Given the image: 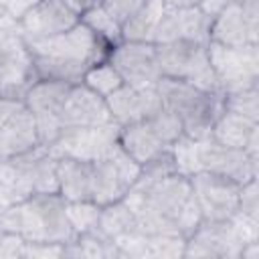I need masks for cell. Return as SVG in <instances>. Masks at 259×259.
<instances>
[{
    "label": "cell",
    "instance_id": "obj_39",
    "mask_svg": "<svg viewBox=\"0 0 259 259\" xmlns=\"http://www.w3.org/2000/svg\"><path fill=\"white\" fill-rule=\"evenodd\" d=\"M36 0H0V18L4 14H10L12 18L20 20V16L34 4Z\"/></svg>",
    "mask_w": 259,
    "mask_h": 259
},
{
    "label": "cell",
    "instance_id": "obj_11",
    "mask_svg": "<svg viewBox=\"0 0 259 259\" xmlns=\"http://www.w3.org/2000/svg\"><path fill=\"white\" fill-rule=\"evenodd\" d=\"M107 61L119 73L125 85L148 89L156 87L162 79L158 67V55L154 42L142 40H119L109 49Z\"/></svg>",
    "mask_w": 259,
    "mask_h": 259
},
{
    "label": "cell",
    "instance_id": "obj_42",
    "mask_svg": "<svg viewBox=\"0 0 259 259\" xmlns=\"http://www.w3.org/2000/svg\"><path fill=\"white\" fill-rule=\"evenodd\" d=\"M231 2L239 4L251 20H257L259 22V0H231Z\"/></svg>",
    "mask_w": 259,
    "mask_h": 259
},
{
    "label": "cell",
    "instance_id": "obj_20",
    "mask_svg": "<svg viewBox=\"0 0 259 259\" xmlns=\"http://www.w3.org/2000/svg\"><path fill=\"white\" fill-rule=\"evenodd\" d=\"M121 257L138 259H176L184 257L186 239L180 235H150V233H132L115 241Z\"/></svg>",
    "mask_w": 259,
    "mask_h": 259
},
{
    "label": "cell",
    "instance_id": "obj_18",
    "mask_svg": "<svg viewBox=\"0 0 259 259\" xmlns=\"http://www.w3.org/2000/svg\"><path fill=\"white\" fill-rule=\"evenodd\" d=\"M105 103L109 107V113L117 125H127L134 121H142L156 113L162 107V99L156 91V87L138 89L132 85H121L113 93L105 97Z\"/></svg>",
    "mask_w": 259,
    "mask_h": 259
},
{
    "label": "cell",
    "instance_id": "obj_16",
    "mask_svg": "<svg viewBox=\"0 0 259 259\" xmlns=\"http://www.w3.org/2000/svg\"><path fill=\"white\" fill-rule=\"evenodd\" d=\"M111 121H113V117L109 113L105 97L97 95L93 89H89L83 83L71 85L65 105H63V113H61L63 130L93 127V125H105Z\"/></svg>",
    "mask_w": 259,
    "mask_h": 259
},
{
    "label": "cell",
    "instance_id": "obj_28",
    "mask_svg": "<svg viewBox=\"0 0 259 259\" xmlns=\"http://www.w3.org/2000/svg\"><path fill=\"white\" fill-rule=\"evenodd\" d=\"M97 231H99L103 237L111 239L113 243L138 231L136 217H134L132 208L125 204L123 198L101 206L99 221H97Z\"/></svg>",
    "mask_w": 259,
    "mask_h": 259
},
{
    "label": "cell",
    "instance_id": "obj_13",
    "mask_svg": "<svg viewBox=\"0 0 259 259\" xmlns=\"http://www.w3.org/2000/svg\"><path fill=\"white\" fill-rule=\"evenodd\" d=\"M196 156H198V172L225 176L229 180H235L237 184H245L257 178L259 156H251L239 148L223 146L214 142L210 136L196 140Z\"/></svg>",
    "mask_w": 259,
    "mask_h": 259
},
{
    "label": "cell",
    "instance_id": "obj_31",
    "mask_svg": "<svg viewBox=\"0 0 259 259\" xmlns=\"http://www.w3.org/2000/svg\"><path fill=\"white\" fill-rule=\"evenodd\" d=\"M81 22L87 24L99 38H103L109 47L121 40V26L103 10V6H93L81 14Z\"/></svg>",
    "mask_w": 259,
    "mask_h": 259
},
{
    "label": "cell",
    "instance_id": "obj_21",
    "mask_svg": "<svg viewBox=\"0 0 259 259\" xmlns=\"http://www.w3.org/2000/svg\"><path fill=\"white\" fill-rule=\"evenodd\" d=\"M210 138L223 146L239 148L251 156H259V121L239 113L223 109L212 123Z\"/></svg>",
    "mask_w": 259,
    "mask_h": 259
},
{
    "label": "cell",
    "instance_id": "obj_3",
    "mask_svg": "<svg viewBox=\"0 0 259 259\" xmlns=\"http://www.w3.org/2000/svg\"><path fill=\"white\" fill-rule=\"evenodd\" d=\"M0 225L4 233H16L24 241L67 245L75 239L67 200L59 192L32 194L24 202L0 208Z\"/></svg>",
    "mask_w": 259,
    "mask_h": 259
},
{
    "label": "cell",
    "instance_id": "obj_40",
    "mask_svg": "<svg viewBox=\"0 0 259 259\" xmlns=\"http://www.w3.org/2000/svg\"><path fill=\"white\" fill-rule=\"evenodd\" d=\"M22 107H24V101H22V99L0 95V127H2L18 109H22Z\"/></svg>",
    "mask_w": 259,
    "mask_h": 259
},
{
    "label": "cell",
    "instance_id": "obj_4",
    "mask_svg": "<svg viewBox=\"0 0 259 259\" xmlns=\"http://www.w3.org/2000/svg\"><path fill=\"white\" fill-rule=\"evenodd\" d=\"M156 91L162 105L178 117L184 136L194 140L210 136L212 123L223 111V93L204 91L186 81L168 77L158 81Z\"/></svg>",
    "mask_w": 259,
    "mask_h": 259
},
{
    "label": "cell",
    "instance_id": "obj_6",
    "mask_svg": "<svg viewBox=\"0 0 259 259\" xmlns=\"http://www.w3.org/2000/svg\"><path fill=\"white\" fill-rule=\"evenodd\" d=\"M36 81L28 40L10 14L0 18V95L22 99Z\"/></svg>",
    "mask_w": 259,
    "mask_h": 259
},
{
    "label": "cell",
    "instance_id": "obj_35",
    "mask_svg": "<svg viewBox=\"0 0 259 259\" xmlns=\"http://www.w3.org/2000/svg\"><path fill=\"white\" fill-rule=\"evenodd\" d=\"M148 0H101L103 10L121 26L127 18H132Z\"/></svg>",
    "mask_w": 259,
    "mask_h": 259
},
{
    "label": "cell",
    "instance_id": "obj_26",
    "mask_svg": "<svg viewBox=\"0 0 259 259\" xmlns=\"http://www.w3.org/2000/svg\"><path fill=\"white\" fill-rule=\"evenodd\" d=\"M22 162L24 170L28 172L32 186H34V194H55L59 192V176H57V158L42 146L14 156Z\"/></svg>",
    "mask_w": 259,
    "mask_h": 259
},
{
    "label": "cell",
    "instance_id": "obj_17",
    "mask_svg": "<svg viewBox=\"0 0 259 259\" xmlns=\"http://www.w3.org/2000/svg\"><path fill=\"white\" fill-rule=\"evenodd\" d=\"M210 18L198 8H168L164 10L160 24L154 34V42H170V40H192V42H208Z\"/></svg>",
    "mask_w": 259,
    "mask_h": 259
},
{
    "label": "cell",
    "instance_id": "obj_30",
    "mask_svg": "<svg viewBox=\"0 0 259 259\" xmlns=\"http://www.w3.org/2000/svg\"><path fill=\"white\" fill-rule=\"evenodd\" d=\"M83 85H87L89 89H93L97 95L107 97L109 93H113L115 89H119L123 85L119 73L113 69V65L105 59L93 67L87 69L85 77H83Z\"/></svg>",
    "mask_w": 259,
    "mask_h": 259
},
{
    "label": "cell",
    "instance_id": "obj_29",
    "mask_svg": "<svg viewBox=\"0 0 259 259\" xmlns=\"http://www.w3.org/2000/svg\"><path fill=\"white\" fill-rule=\"evenodd\" d=\"M63 257H97V259H105V257H121V251L117 249V245L103 237L99 231H91V233H81L75 235L73 241H69L65 245V253Z\"/></svg>",
    "mask_w": 259,
    "mask_h": 259
},
{
    "label": "cell",
    "instance_id": "obj_45",
    "mask_svg": "<svg viewBox=\"0 0 259 259\" xmlns=\"http://www.w3.org/2000/svg\"><path fill=\"white\" fill-rule=\"evenodd\" d=\"M2 233H4V231H2V225H0V235H2Z\"/></svg>",
    "mask_w": 259,
    "mask_h": 259
},
{
    "label": "cell",
    "instance_id": "obj_24",
    "mask_svg": "<svg viewBox=\"0 0 259 259\" xmlns=\"http://www.w3.org/2000/svg\"><path fill=\"white\" fill-rule=\"evenodd\" d=\"M59 194L67 202L91 200L93 194V162L77 158H57Z\"/></svg>",
    "mask_w": 259,
    "mask_h": 259
},
{
    "label": "cell",
    "instance_id": "obj_7",
    "mask_svg": "<svg viewBox=\"0 0 259 259\" xmlns=\"http://www.w3.org/2000/svg\"><path fill=\"white\" fill-rule=\"evenodd\" d=\"M206 45L204 42H192V40L158 42L156 55H158L160 75L168 77V79L186 81V83H190L198 89H204V91L223 93L219 87L217 75L210 67Z\"/></svg>",
    "mask_w": 259,
    "mask_h": 259
},
{
    "label": "cell",
    "instance_id": "obj_5",
    "mask_svg": "<svg viewBox=\"0 0 259 259\" xmlns=\"http://www.w3.org/2000/svg\"><path fill=\"white\" fill-rule=\"evenodd\" d=\"M251 241H259V219L237 210L227 221H202L186 237L184 257L239 259Z\"/></svg>",
    "mask_w": 259,
    "mask_h": 259
},
{
    "label": "cell",
    "instance_id": "obj_44",
    "mask_svg": "<svg viewBox=\"0 0 259 259\" xmlns=\"http://www.w3.org/2000/svg\"><path fill=\"white\" fill-rule=\"evenodd\" d=\"M202 0H164V4L168 8H192L198 6Z\"/></svg>",
    "mask_w": 259,
    "mask_h": 259
},
{
    "label": "cell",
    "instance_id": "obj_22",
    "mask_svg": "<svg viewBox=\"0 0 259 259\" xmlns=\"http://www.w3.org/2000/svg\"><path fill=\"white\" fill-rule=\"evenodd\" d=\"M40 146L34 115L24 105L0 127V158H14Z\"/></svg>",
    "mask_w": 259,
    "mask_h": 259
},
{
    "label": "cell",
    "instance_id": "obj_38",
    "mask_svg": "<svg viewBox=\"0 0 259 259\" xmlns=\"http://www.w3.org/2000/svg\"><path fill=\"white\" fill-rule=\"evenodd\" d=\"M24 239L16 233H2L0 235V257L4 259H16L24 257Z\"/></svg>",
    "mask_w": 259,
    "mask_h": 259
},
{
    "label": "cell",
    "instance_id": "obj_15",
    "mask_svg": "<svg viewBox=\"0 0 259 259\" xmlns=\"http://www.w3.org/2000/svg\"><path fill=\"white\" fill-rule=\"evenodd\" d=\"M18 22L26 40H38L67 32L81 22V14L67 0H36Z\"/></svg>",
    "mask_w": 259,
    "mask_h": 259
},
{
    "label": "cell",
    "instance_id": "obj_43",
    "mask_svg": "<svg viewBox=\"0 0 259 259\" xmlns=\"http://www.w3.org/2000/svg\"><path fill=\"white\" fill-rule=\"evenodd\" d=\"M239 259H259V241H251L241 249Z\"/></svg>",
    "mask_w": 259,
    "mask_h": 259
},
{
    "label": "cell",
    "instance_id": "obj_2",
    "mask_svg": "<svg viewBox=\"0 0 259 259\" xmlns=\"http://www.w3.org/2000/svg\"><path fill=\"white\" fill-rule=\"evenodd\" d=\"M28 49L36 79L77 85L83 83L89 67L107 59L111 47L87 24L79 22L67 32L28 40Z\"/></svg>",
    "mask_w": 259,
    "mask_h": 259
},
{
    "label": "cell",
    "instance_id": "obj_41",
    "mask_svg": "<svg viewBox=\"0 0 259 259\" xmlns=\"http://www.w3.org/2000/svg\"><path fill=\"white\" fill-rule=\"evenodd\" d=\"M229 2H231V0H202V2L198 4V8L212 20V18H214V16L229 4Z\"/></svg>",
    "mask_w": 259,
    "mask_h": 259
},
{
    "label": "cell",
    "instance_id": "obj_23",
    "mask_svg": "<svg viewBox=\"0 0 259 259\" xmlns=\"http://www.w3.org/2000/svg\"><path fill=\"white\" fill-rule=\"evenodd\" d=\"M117 142H119L121 150L130 158H134L140 166L148 164L150 160H154L160 154L170 150V146H166L144 119L127 123V125H119Z\"/></svg>",
    "mask_w": 259,
    "mask_h": 259
},
{
    "label": "cell",
    "instance_id": "obj_8",
    "mask_svg": "<svg viewBox=\"0 0 259 259\" xmlns=\"http://www.w3.org/2000/svg\"><path fill=\"white\" fill-rule=\"evenodd\" d=\"M210 67L217 75L219 87L225 93L257 87L259 83V49L257 45L223 47L217 42L206 45Z\"/></svg>",
    "mask_w": 259,
    "mask_h": 259
},
{
    "label": "cell",
    "instance_id": "obj_14",
    "mask_svg": "<svg viewBox=\"0 0 259 259\" xmlns=\"http://www.w3.org/2000/svg\"><path fill=\"white\" fill-rule=\"evenodd\" d=\"M188 180L202 221H227L237 212L241 184L210 172H198Z\"/></svg>",
    "mask_w": 259,
    "mask_h": 259
},
{
    "label": "cell",
    "instance_id": "obj_34",
    "mask_svg": "<svg viewBox=\"0 0 259 259\" xmlns=\"http://www.w3.org/2000/svg\"><path fill=\"white\" fill-rule=\"evenodd\" d=\"M154 132H156V136L166 144V146H170L172 148V144L184 134L182 132V125H180V121H178V117L172 113V111H168L164 105L156 111V113H152L150 117H146L144 119Z\"/></svg>",
    "mask_w": 259,
    "mask_h": 259
},
{
    "label": "cell",
    "instance_id": "obj_9",
    "mask_svg": "<svg viewBox=\"0 0 259 259\" xmlns=\"http://www.w3.org/2000/svg\"><path fill=\"white\" fill-rule=\"evenodd\" d=\"M140 172H142V166L134 158H130L117 142V146L109 154L93 162L91 200L97 202L99 206L121 200L140 178Z\"/></svg>",
    "mask_w": 259,
    "mask_h": 259
},
{
    "label": "cell",
    "instance_id": "obj_1",
    "mask_svg": "<svg viewBox=\"0 0 259 259\" xmlns=\"http://www.w3.org/2000/svg\"><path fill=\"white\" fill-rule=\"evenodd\" d=\"M123 200L132 208L140 233L186 239L202 223L190 180L178 172L160 178L140 176Z\"/></svg>",
    "mask_w": 259,
    "mask_h": 259
},
{
    "label": "cell",
    "instance_id": "obj_10",
    "mask_svg": "<svg viewBox=\"0 0 259 259\" xmlns=\"http://www.w3.org/2000/svg\"><path fill=\"white\" fill-rule=\"evenodd\" d=\"M69 89L71 85L67 83L36 79L22 97L24 105L36 119L38 140L42 148H49L63 132L61 113H63V105L69 95Z\"/></svg>",
    "mask_w": 259,
    "mask_h": 259
},
{
    "label": "cell",
    "instance_id": "obj_27",
    "mask_svg": "<svg viewBox=\"0 0 259 259\" xmlns=\"http://www.w3.org/2000/svg\"><path fill=\"white\" fill-rule=\"evenodd\" d=\"M164 10H166L164 0H148L132 18H127L121 24V40L154 42V34Z\"/></svg>",
    "mask_w": 259,
    "mask_h": 259
},
{
    "label": "cell",
    "instance_id": "obj_25",
    "mask_svg": "<svg viewBox=\"0 0 259 259\" xmlns=\"http://www.w3.org/2000/svg\"><path fill=\"white\" fill-rule=\"evenodd\" d=\"M34 194L32 180L18 158H0V208L24 202Z\"/></svg>",
    "mask_w": 259,
    "mask_h": 259
},
{
    "label": "cell",
    "instance_id": "obj_37",
    "mask_svg": "<svg viewBox=\"0 0 259 259\" xmlns=\"http://www.w3.org/2000/svg\"><path fill=\"white\" fill-rule=\"evenodd\" d=\"M63 253H65V245H59V243H36V241L24 243V257L26 259L63 257Z\"/></svg>",
    "mask_w": 259,
    "mask_h": 259
},
{
    "label": "cell",
    "instance_id": "obj_19",
    "mask_svg": "<svg viewBox=\"0 0 259 259\" xmlns=\"http://www.w3.org/2000/svg\"><path fill=\"white\" fill-rule=\"evenodd\" d=\"M257 20H251L245 10L229 2L212 20L208 30V42H217L223 47H243V45H257Z\"/></svg>",
    "mask_w": 259,
    "mask_h": 259
},
{
    "label": "cell",
    "instance_id": "obj_33",
    "mask_svg": "<svg viewBox=\"0 0 259 259\" xmlns=\"http://www.w3.org/2000/svg\"><path fill=\"white\" fill-rule=\"evenodd\" d=\"M223 109L259 121V87L239 89L223 95Z\"/></svg>",
    "mask_w": 259,
    "mask_h": 259
},
{
    "label": "cell",
    "instance_id": "obj_32",
    "mask_svg": "<svg viewBox=\"0 0 259 259\" xmlns=\"http://www.w3.org/2000/svg\"><path fill=\"white\" fill-rule=\"evenodd\" d=\"M99 212H101V206L97 202H93V200L67 202V217H69V223H71L75 235L97 231Z\"/></svg>",
    "mask_w": 259,
    "mask_h": 259
},
{
    "label": "cell",
    "instance_id": "obj_12",
    "mask_svg": "<svg viewBox=\"0 0 259 259\" xmlns=\"http://www.w3.org/2000/svg\"><path fill=\"white\" fill-rule=\"evenodd\" d=\"M119 125L115 121L93 127H67L47 148L55 158H77L95 162L117 146Z\"/></svg>",
    "mask_w": 259,
    "mask_h": 259
},
{
    "label": "cell",
    "instance_id": "obj_36",
    "mask_svg": "<svg viewBox=\"0 0 259 259\" xmlns=\"http://www.w3.org/2000/svg\"><path fill=\"white\" fill-rule=\"evenodd\" d=\"M239 212L259 219V190H257V178L241 184L239 192Z\"/></svg>",
    "mask_w": 259,
    "mask_h": 259
}]
</instances>
